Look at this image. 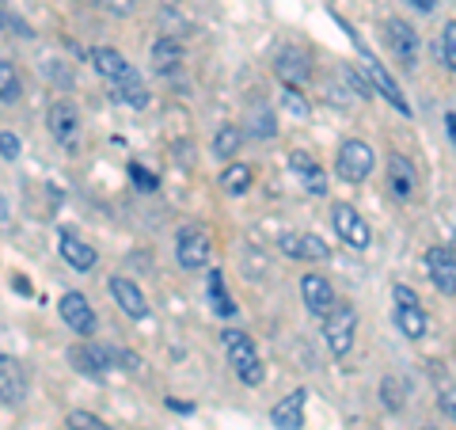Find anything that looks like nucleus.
<instances>
[{"mask_svg":"<svg viewBox=\"0 0 456 430\" xmlns=\"http://www.w3.org/2000/svg\"><path fill=\"white\" fill-rule=\"evenodd\" d=\"M221 339H224V354H228V366L236 369V377L244 385H259L263 381V362H259V351H255L251 335L240 332V327H228Z\"/></svg>","mask_w":456,"mask_h":430,"instance_id":"1","label":"nucleus"},{"mask_svg":"<svg viewBox=\"0 0 456 430\" xmlns=\"http://www.w3.org/2000/svg\"><path fill=\"white\" fill-rule=\"evenodd\" d=\"M354 327H358V312H354L350 301H335L331 309L323 312V339L331 347L335 358H346L354 347Z\"/></svg>","mask_w":456,"mask_h":430,"instance_id":"2","label":"nucleus"},{"mask_svg":"<svg viewBox=\"0 0 456 430\" xmlns=\"http://www.w3.org/2000/svg\"><path fill=\"white\" fill-rule=\"evenodd\" d=\"M392 301H395V324H399V332H403L407 339H422L426 335V312L419 305L415 290H407V285H395Z\"/></svg>","mask_w":456,"mask_h":430,"instance_id":"3","label":"nucleus"},{"mask_svg":"<svg viewBox=\"0 0 456 430\" xmlns=\"http://www.w3.org/2000/svg\"><path fill=\"white\" fill-rule=\"evenodd\" d=\"M373 164H377V156H373V149H369L365 141H346L335 168H338V176L346 183H365L369 171H373Z\"/></svg>","mask_w":456,"mask_h":430,"instance_id":"4","label":"nucleus"},{"mask_svg":"<svg viewBox=\"0 0 456 430\" xmlns=\"http://www.w3.org/2000/svg\"><path fill=\"white\" fill-rule=\"evenodd\" d=\"M426 270H430V282L437 285V294H445V297L456 294V255H452V248L437 244V248L426 252Z\"/></svg>","mask_w":456,"mask_h":430,"instance_id":"5","label":"nucleus"},{"mask_svg":"<svg viewBox=\"0 0 456 430\" xmlns=\"http://www.w3.org/2000/svg\"><path fill=\"white\" fill-rule=\"evenodd\" d=\"M384 42H388V50L399 57V65L415 69V62H419V35L411 31L403 20H388V23H384Z\"/></svg>","mask_w":456,"mask_h":430,"instance_id":"6","label":"nucleus"},{"mask_svg":"<svg viewBox=\"0 0 456 430\" xmlns=\"http://www.w3.org/2000/svg\"><path fill=\"white\" fill-rule=\"evenodd\" d=\"M278 248H281V255H289V260H308V263H323L327 255H331V248L312 233H285L278 240Z\"/></svg>","mask_w":456,"mask_h":430,"instance_id":"7","label":"nucleus"},{"mask_svg":"<svg viewBox=\"0 0 456 430\" xmlns=\"http://www.w3.org/2000/svg\"><path fill=\"white\" fill-rule=\"evenodd\" d=\"M335 233L350 244V248H358L365 252L369 248V240H373V233H369V225L365 218L354 206H335Z\"/></svg>","mask_w":456,"mask_h":430,"instance_id":"8","label":"nucleus"},{"mask_svg":"<svg viewBox=\"0 0 456 430\" xmlns=\"http://www.w3.org/2000/svg\"><path fill=\"white\" fill-rule=\"evenodd\" d=\"M57 312H61V320L73 327L77 335H92L95 332V312L88 305V297L84 294H65L61 305H57Z\"/></svg>","mask_w":456,"mask_h":430,"instance_id":"9","label":"nucleus"},{"mask_svg":"<svg viewBox=\"0 0 456 430\" xmlns=\"http://www.w3.org/2000/svg\"><path fill=\"white\" fill-rule=\"evenodd\" d=\"M175 255L187 270H202L209 263V236L198 233V228H183L179 244H175Z\"/></svg>","mask_w":456,"mask_h":430,"instance_id":"10","label":"nucleus"},{"mask_svg":"<svg viewBox=\"0 0 456 430\" xmlns=\"http://www.w3.org/2000/svg\"><path fill=\"white\" fill-rule=\"evenodd\" d=\"M23 396H27L23 362L12 354H0V400H4V404H20Z\"/></svg>","mask_w":456,"mask_h":430,"instance_id":"11","label":"nucleus"},{"mask_svg":"<svg viewBox=\"0 0 456 430\" xmlns=\"http://www.w3.org/2000/svg\"><path fill=\"white\" fill-rule=\"evenodd\" d=\"M69 362H73L80 374H88V377H103L110 362H114V354L107 347H95V343H80V347L69 351Z\"/></svg>","mask_w":456,"mask_h":430,"instance_id":"12","label":"nucleus"},{"mask_svg":"<svg viewBox=\"0 0 456 430\" xmlns=\"http://www.w3.org/2000/svg\"><path fill=\"white\" fill-rule=\"evenodd\" d=\"M289 171L297 179L305 183V191H312V194H323L327 191V179H323V168H320V161L312 153H305V149H293L289 153Z\"/></svg>","mask_w":456,"mask_h":430,"instance_id":"13","label":"nucleus"},{"mask_svg":"<svg viewBox=\"0 0 456 430\" xmlns=\"http://www.w3.org/2000/svg\"><path fill=\"white\" fill-rule=\"evenodd\" d=\"M88 57H92L95 73H99V77H107L110 84H122V80L137 77V73H134V65L126 62V57H122L118 50H110V46H99V50H92Z\"/></svg>","mask_w":456,"mask_h":430,"instance_id":"14","label":"nucleus"},{"mask_svg":"<svg viewBox=\"0 0 456 430\" xmlns=\"http://www.w3.org/2000/svg\"><path fill=\"white\" fill-rule=\"evenodd\" d=\"M110 294H114V305H118L126 317H134V320L149 317V301H145V294H141L130 278H110Z\"/></svg>","mask_w":456,"mask_h":430,"instance_id":"15","label":"nucleus"},{"mask_svg":"<svg viewBox=\"0 0 456 430\" xmlns=\"http://www.w3.org/2000/svg\"><path fill=\"white\" fill-rule=\"evenodd\" d=\"M301 297H305V305H308L312 317H323V312L338 301L335 290H331V282H327L323 275H305L301 278Z\"/></svg>","mask_w":456,"mask_h":430,"instance_id":"16","label":"nucleus"},{"mask_svg":"<svg viewBox=\"0 0 456 430\" xmlns=\"http://www.w3.org/2000/svg\"><path fill=\"white\" fill-rule=\"evenodd\" d=\"M305 400H308L305 389L285 396L281 404H274V411H270V423H274L278 430H305Z\"/></svg>","mask_w":456,"mask_h":430,"instance_id":"17","label":"nucleus"},{"mask_svg":"<svg viewBox=\"0 0 456 430\" xmlns=\"http://www.w3.org/2000/svg\"><path fill=\"white\" fill-rule=\"evenodd\" d=\"M365 69H369V77H373V92H380L388 103L399 111V114H411V103L403 99V92H399V84L388 77V69H384L380 62H373V57L365 54Z\"/></svg>","mask_w":456,"mask_h":430,"instance_id":"18","label":"nucleus"},{"mask_svg":"<svg viewBox=\"0 0 456 430\" xmlns=\"http://www.w3.org/2000/svg\"><path fill=\"white\" fill-rule=\"evenodd\" d=\"M274 69H278V77L289 84V88H297V84H305L312 77V62H308L305 50H281Z\"/></svg>","mask_w":456,"mask_h":430,"instance_id":"19","label":"nucleus"},{"mask_svg":"<svg viewBox=\"0 0 456 430\" xmlns=\"http://www.w3.org/2000/svg\"><path fill=\"white\" fill-rule=\"evenodd\" d=\"M46 122H50V134L61 141V145H73V141H77L80 119H77V107L73 103H53L50 114H46Z\"/></svg>","mask_w":456,"mask_h":430,"instance_id":"20","label":"nucleus"},{"mask_svg":"<svg viewBox=\"0 0 456 430\" xmlns=\"http://www.w3.org/2000/svg\"><path fill=\"white\" fill-rule=\"evenodd\" d=\"M388 183H392L395 198H411V194H415V168H411V161L403 153L388 156Z\"/></svg>","mask_w":456,"mask_h":430,"instance_id":"21","label":"nucleus"},{"mask_svg":"<svg viewBox=\"0 0 456 430\" xmlns=\"http://www.w3.org/2000/svg\"><path fill=\"white\" fill-rule=\"evenodd\" d=\"M61 255H65V263L69 267H77V270H92L95 267V248L92 244H84L77 233H61Z\"/></svg>","mask_w":456,"mask_h":430,"instance_id":"22","label":"nucleus"},{"mask_svg":"<svg viewBox=\"0 0 456 430\" xmlns=\"http://www.w3.org/2000/svg\"><path fill=\"white\" fill-rule=\"evenodd\" d=\"M183 65V46L175 38H156L152 42V69L156 73H175V69Z\"/></svg>","mask_w":456,"mask_h":430,"instance_id":"23","label":"nucleus"},{"mask_svg":"<svg viewBox=\"0 0 456 430\" xmlns=\"http://www.w3.org/2000/svg\"><path fill=\"white\" fill-rule=\"evenodd\" d=\"M251 179H255V171H251L248 164H228V168L221 171V179H217V183H221L228 194H248Z\"/></svg>","mask_w":456,"mask_h":430,"instance_id":"24","label":"nucleus"},{"mask_svg":"<svg viewBox=\"0 0 456 430\" xmlns=\"http://www.w3.org/2000/svg\"><path fill=\"white\" fill-rule=\"evenodd\" d=\"M114 99H118V103H126V107H145L149 103V88L145 84H141L137 77H130V80H122V84H114Z\"/></svg>","mask_w":456,"mask_h":430,"instance_id":"25","label":"nucleus"},{"mask_svg":"<svg viewBox=\"0 0 456 430\" xmlns=\"http://www.w3.org/2000/svg\"><path fill=\"white\" fill-rule=\"evenodd\" d=\"M209 305L217 317H232L236 305H232V297L224 294V278H221V270H209Z\"/></svg>","mask_w":456,"mask_h":430,"instance_id":"26","label":"nucleus"},{"mask_svg":"<svg viewBox=\"0 0 456 430\" xmlns=\"http://www.w3.org/2000/svg\"><path fill=\"white\" fill-rule=\"evenodd\" d=\"M240 141H244V134H240L236 126H224V130H217V137H213V156L232 161V156L240 153Z\"/></svg>","mask_w":456,"mask_h":430,"instance_id":"27","label":"nucleus"},{"mask_svg":"<svg viewBox=\"0 0 456 430\" xmlns=\"http://www.w3.org/2000/svg\"><path fill=\"white\" fill-rule=\"evenodd\" d=\"M20 92H23V84L16 77V69H12L4 57H0V103H16Z\"/></svg>","mask_w":456,"mask_h":430,"instance_id":"28","label":"nucleus"},{"mask_svg":"<svg viewBox=\"0 0 456 430\" xmlns=\"http://www.w3.org/2000/svg\"><path fill=\"white\" fill-rule=\"evenodd\" d=\"M437 54H441V62H445L449 73H456V20L445 23V31H441V46H437Z\"/></svg>","mask_w":456,"mask_h":430,"instance_id":"29","label":"nucleus"},{"mask_svg":"<svg viewBox=\"0 0 456 430\" xmlns=\"http://www.w3.org/2000/svg\"><path fill=\"white\" fill-rule=\"evenodd\" d=\"M69 430H110V426L92 411H73L69 415Z\"/></svg>","mask_w":456,"mask_h":430,"instance_id":"30","label":"nucleus"},{"mask_svg":"<svg viewBox=\"0 0 456 430\" xmlns=\"http://www.w3.org/2000/svg\"><path fill=\"white\" fill-rule=\"evenodd\" d=\"M0 31H12V35H31V27H27L20 16H12L8 4L0 0Z\"/></svg>","mask_w":456,"mask_h":430,"instance_id":"31","label":"nucleus"},{"mask_svg":"<svg viewBox=\"0 0 456 430\" xmlns=\"http://www.w3.org/2000/svg\"><path fill=\"white\" fill-rule=\"evenodd\" d=\"M281 103H285V111H293L297 119H308V103L301 99V92L289 88V84H285V92H281Z\"/></svg>","mask_w":456,"mask_h":430,"instance_id":"32","label":"nucleus"},{"mask_svg":"<svg viewBox=\"0 0 456 430\" xmlns=\"http://www.w3.org/2000/svg\"><path fill=\"white\" fill-rule=\"evenodd\" d=\"M251 134H255V137H274V134H278V126H274V114H270V111H259V114H255V122H251Z\"/></svg>","mask_w":456,"mask_h":430,"instance_id":"33","label":"nucleus"},{"mask_svg":"<svg viewBox=\"0 0 456 430\" xmlns=\"http://www.w3.org/2000/svg\"><path fill=\"white\" fill-rule=\"evenodd\" d=\"M20 137L16 134H0V156H4V161H16V156H20Z\"/></svg>","mask_w":456,"mask_h":430,"instance_id":"34","label":"nucleus"},{"mask_svg":"<svg viewBox=\"0 0 456 430\" xmlns=\"http://www.w3.org/2000/svg\"><path fill=\"white\" fill-rule=\"evenodd\" d=\"M99 8H107L110 16H130L134 12V0H95Z\"/></svg>","mask_w":456,"mask_h":430,"instance_id":"35","label":"nucleus"},{"mask_svg":"<svg viewBox=\"0 0 456 430\" xmlns=\"http://www.w3.org/2000/svg\"><path fill=\"white\" fill-rule=\"evenodd\" d=\"M130 176H134V183H137L141 191H156V176H152V171H145L141 164H134V168H130Z\"/></svg>","mask_w":456,"mask_h":430,"instance_id":"36","label":"nucleus"},{"mask_svg":"<svg viewBox=\"0 0 456 430\" xmlns=\"http://www.w3.org/2000/svg\"><path fill=\"white\" fill-rule=\"evenodd\" d=\"M346 80L354 84V88H358V95H365V99L373 95V84H369V80H365V77L358 73V69H346Z\"/></svg>","mask_w":456,"mask_h":430,"instance_id":"37","label":"nucleus"},{"mask_svg":"<svg viewBox=\"0 0 456 430\" xmlns=\"http://www.w3.org/2000/svg\"><path fill=\"white\" fill-rule=\"evenodd\" d=\"M407 4H415L419 12H434V0H407Z\"/></svg>","mask_w":456,"mask_h":430,"instance_id":"38","label":"nucleus"},{"mask_svg":"<svg viewBox=\"0 0 456 430\" xmlns=\"http://www.w3.org/2000/svg\"><path fill=\"white\" fill-rule=\"evenodd\" d=\"M445 126H449V137H452V145H456V114H445Z\"/></svg>","mask_w":456,"mask_h":430,"instance_id":"39","label":"nucleus"},{"mask_svg":"<svg viewBox=\"0 0 456 430\" xmlns=\"http://www.w3.org/2000/svg\"><path fill=\"white\" fill-rule=\"evenodd\" d=\"M12 285H16L20 294H31V282H27V278H12Z\"/></svg>","mask_w":456,"mask_h":430,"instance_id":"40","label":"nucleus"},{"mask_svg":"<svg viewBox=\"0 0 456 430\" xmlns=\"http://www.w3.org/2000/svg\"><path fill=\"white\" fill-rule=\"evenodd\" d=\"M8 221V203H4V194H0V225Z\"/></svg>","mask_w":456,"mask_h":430,"instance_id":"41","label":"nucleus"},{"mask_svg":"<svg viewBox=\"0 0 456 430\" xmlns=\"http://www.w3.org/2000/svg\"><path fill=\"white\" fill-rule=\"evenodd\" d=\"M160 4H167V8H175V4H179V0H160Z\"/></svg>","mask_w":456,"mask_h":430,"instance_id":"42","label":"nucleus"}]
</instances>
